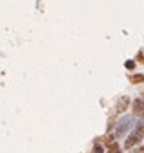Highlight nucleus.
<instances>
[{
	"instance_id": "1",
	"label": "nucleus",
	"mask_w": 144,
	"mask_h": 153,
	"mask_svg": "<svg viewBox=\"0 0 144 153\" xmlns=\"http://www.w3.org/2000/svg\"><path fill=\"white\" fill-rule=\"evenodd\" d=\"M142 135H144V126H139L131 135L128 137V140H126V148H131V146H135L140 139H142Z\"/></svg>"
},
{
	"instance_id": "2",
	"label": "nucleus",
	"mask_w": 144,
	"mask_h": 153,
	"mask_svg": "<svg viewBox=\"0 0 144 153\" xmlns=\"http://www.w3.org/2000/svg\"><path fill=\"white\" fill-rule=\"evenodd\" d=\"M133 111H135L137 117H144V100L142 99H139V100L133 102Z\"/></svg>"
},
{
	"instance_id": "3",
	"label": "nucleus",
	"mask_w": 144,
	"mask_h": 153,
	"mask_svg": "<svg viewBox=\"0 0 144 153\" xmlns=\"http://www.w3.org/2000/svg\"><path fill=\"white\" fill-rule=\"evenodd\" d=\"M128 104H130V99L128 97H122L119 102H117V111L119 113H122V111H126V108H128Z\"/></svg>"
},
{
	"instance_id": "4",
	"label": "nucleus",
	"mask_w": 144,
	"mask_h": 153,
	"mask_svg": "<svg viewBox=\"0 0 144 153\" xmlns=\"http://www.w3.org/2000/svg\"><path fill=\"white\" fill-rule=\"evenodd\" d=\"M130 80H131V82H135V84L144 82V75H133V76H130Z\"/></svg>"
},
{
	"instance_id": "5",
	"label": "nucleus",
	"mask_w": 144,
	"mask_h": 153,
	"mask_svg": "<svg viewBox=\"0 0 144 153\" xmlns=\"http://www.w3.org/2000/svg\"><path fill=\"white\" fill-rule=\"evenodd\" d=\"M130 126V120L128 119H126L124 122H120V128H119V133H122V131H126V128H128Z\"/></svg>"
},
{
	"instance_id": "6",
	"label": "nucleus",
	"mask_w": 144,
	"mask_h": 153,
	"mask_svg": "<svg viewBox=\"0 0 144 153\" xmlns=\"http://www.w3.org/2000/svg\"><path fill=\"white\" fill-rule=\"evenodd\" d=\"M119 151H120V149H119V146H117L115 142L110 146V149H108V153H119Z\"/></svg>"
},
{
	"instance_id": "7",
	"label": "nucleus",
	"mask_w": 144,
	"mask_h": 153,
	"mask_svg": "<svg viewBox=\"0 0 144 153\" xmlns=\"http://www.w3.org/2000/svg\"><path fill=\"white\" fill-rule=\"evenodd\" d=\"M126 68H128V69H133V68H135V62H133V60H128V62H126Z\"/></svg>"
},
{
	"instance_id": "8",
	"label": "nucleus",
	"mask_w": 144,
	"mask_h": 153,
	"mask_svg": "<svg viewBox=\"0 0 144 153\" xmlns=\"http://www.w3.org/2000/svg\"><path fill=\"white\" fill-rule=\"evenodd\" d=\"M140 153H144V148H142V149H140Z\"/></svg>"
}]
</instances>
